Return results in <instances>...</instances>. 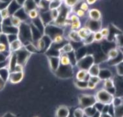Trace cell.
I'll list each match as a JSON object with an SVG mask.
<instances>
[{"instance_id":"obj_1","label":"cell","mask_w":123,"mask_h":117,"mask_svg":"<svg viewBox=\"0 0 123 117\" xmlns=\"http://www.w3.org/2000/svg\"><path fill=\"white\" fill-rule=\"evenodd\" d=\"M114 96L108 92L105 88H102L96 92L95 95L96 102L102 105H111Z\"/></svg>"},{"instance_id":"obj_2","label":"cell","mask_w":123,"mask_h":117,"mask_svg":"<svg viewBox=\"0 0 123 117\" xmlns=\"http://www.w3.org/2000/svg\"><path fill=\"white\" fill-rule=\"evenodd\" d=\"M96 103V100L95 96L93 95L82 94L80 95L79 97V104L81 106V108L83 109L94 106Z\"/></svg>"},{"instance_id":"obj_3","label":"cell","mask_w":123,"mask_h":117,"mask_svg":"<svg viewBox=\"0 0 123 117\" xmlns=\"http://www.w3.org/2000/svg\"><path fill=\"white\" fill-rule=\"evenodd\" d=\"M93 64H94V58L91 55L83 57V58H81L80 61H79L77 63L80 69L85 70H88V69Z\"/></svg>"},{"instance_id":"obj_4","label":"cell","mask_w":123,"mask_h":117,"mask_svg":"<svg viewBox=\"0 0 123 117\" xmlns=\"http://www.w3.org/2000/svg\"><path fill=\"white\" fill-rule=\"evenodd\" d=\"M24 77V72H10L8 81H10L12 84H18L22 81Z\"/></svg>"},{"instance_id":"obj_5","label":"cell","mask_w":123,"mask_h":117,"mask_svg":"<svg viewBox=\"0 0 123 117\" xmlns=\"http://www.w3.org/2000/svg\"><path fill=\"white\" fill-rule=\"evenodd\" d=\"M23 47H24L23 43L18 38L9 44V50L12 53L18 52V50L22 49Z\"/></svg>"},{"instance_id":"obj_6","label":"cell","mask_w":123,"mask_h":117,"mask_svg":"<svg viewBox=\"0 0 123 117\" xmlns=\"http://www.w3.org/2000/svg\"><path fill=\"white\" fill-rule=\"evenodd\" d=\"M92 33H93V32H92L91 30L87 26L86 27H80L78 30V33L79 36L80 38L81 41H85V39L87 38Z\"/></svg>"},{"instance_id":"obj_7","label":"cell","mask_w":123,"mask_h":117,"mask_svg":"<svg viewBox=\"0 0 123 117\" xmlns=\"http://www.w3.org/2000/svg\"><path fill=\"white\" fill-rule=\"evenodd\" d=\"M49 63L50 68L52 71L55 72L60 66L59 57L51 56L49 57Z\"/></svg>"},{"instance_id":"obj_8","label":"cell","mask_w":123,"mask_h":117,"mask_svg":"<svg viewBox=\"0 0 123 117\" xmlns=\"http://www.w3.org/2000/svg\"><path fill=\"white\" fill-rule=\"evenodd\" d=\"M89 16L91 20L100 21L102 17L100 11L96 9H92L89 11Z\"/></svg>"},{"instance_id":"obj_9","label":"cell","mask_w":123,"mask_h":117,"mask_svg":"<svg viewBox=\"0 0 123 117\" xmlns=\"http://www.w3.org/2000/svg\"><path fill=\"white\" fill-rule=\"evenodd\" d=\"M89 74H88L87 70H80L78 71V72L76 73V81H87L88 78H89Z\"/></svg>"},{"instance_id":"obj_10","label":"cell","mask_w":123,"mask_h":117,"mask_svg":"<svg viewBox=\"0 0 123 117\" xmlns=\"http://www.w3.org/2000/svg\"><path fill=\"white\" fill-rule=\"evenodd\" d=\"M69 110L66 106H60L56 111V117H68Z\"/></svg>"},{"instance_id":"obj_11","label":"cell","mask_w":123,"mask_h":117,"mask_svg":"<svg viewBox=\"0 0 123 117\" xmlns=\"http://www.w3.org/2000/svg\"><path fill=\"white\" fill-rule=\"evenodd\" d=\"M87 72L89 76H98L100 72V68L98 64H93L88 69Z\"/></svg>"},{"instance_id":"obj_12","label":"cell","mask_w":123,"mask_h":117,"mask_svg":"<svg viewBox=\"0 0 123 117\" xmlns=\"http://www.w3.org/2000/svg\"><path fill=\"white\" fill-rule=\"evenodd\" d=\"M59 61H60V65L67 66L72 65L71 61L69 58V55L67 53H62L59 55Z\"/></svg>"},{"instance_id":"obj_13","label":"cell","mask_w":123,"mask_h":117,"mask_svg":"<svg viewBox=\"0 0 123 117\" xmlns=\"http://www.w3.org/2000/svg\"><path fill=\"white\" fill-rule=\"evenodd\" d=\"M9 20H10L11 25L13 27H16V28H19L22 23V20L19 17L14 14L11 16V17L9 18Z\"/></svg>"},{"instance_id":"obj_14","label":"cell","mask_w":123,"mask_h":117,"mask_svg":"<svg viewBox=\"0 0 123 117\" xmlns=\"http://www.w3.org/2000/svg\"><path fill=\"white\" fill-rule=\"evenodd\" d=\"M68 38L70 40H71L74 42H80L81 41L80 38L78 33V31H74V30H71V31L68 34Z\"/></svg>"},{"instance_id":"obj_15","label":"cell","mask_w":123,"mask_h":117,"mask_svg":"<svg viewBox=\"0 0 123 117\" xmlns=\"http://www.w3.org/2000/svg\"><path fill=\"white\" fill-rule=\"evenodd\" d=\"M59 52H60V54H62V53L68 54V53H70L73 52V47L70 44H67L61 48Z\"/></svg>"},{"instance_id":"obj_16","label":"cell","mask_w":123,"mask_h":117,"mask_svg":"<svg viewBox=\"0 0 123 117\" xmlns=\"http://www.w3.org/2000/svg\"><path fill=\"white\" fill-rule=\"evenodd\" d=\"M83 111H84V114L89 117H92L97 112V111H96L94 105L84 109Z\"/></svg>"},{"instance_id":"obj_17","label":"cell","mask_w":123,"mask_h":117,"mask_svg":"<svg viewBox=\"0 0 123 117\" xmlns=\"http://www.w3.org/2000/svg\"><path fill=\"white\" fill-rule=\"evenodd\" d=\"M0 15H1V18L2 19V20H5L9 19L11 17V13L9 12L8 8H5L3 9L0 10Z\"/></svg>"},{"instance_id":"obj_18","label":"cell","mask_w":123,"mask_h":117,"mask_svg":"<svg viewBox=\"0 0 123 117\" xmlns=\"http://www.w3.org/2000/svg\"><path fill=\"white\" fill-rule=\"evenodd\" d=\"M35 46L37 49V51H42V50H44L46 47V44H45L44 39L43 38H38L37 41Z\"/></svg>"},{"instance_id":"obj_19","label":"cell","mask_w":123,"mask_h":117,"mask_svg":"<svg viewBox=\"0 0 123 117\" xmlns=\"http://www.w3.org/2000/svg\"><path fill=\"white\" fill-rule=\"evenodd\" d=\"M104 86L105 87V89L106 90H109L113 88H115V85L113 80L110 78H107V79H104Z\"/></svg>"},{"instance_id":"obj_20","label":"cell","mask_w":123,"mask_h":117,"mask_svg":"<svg viewBox=\"0 0 123 117\" xmlns=\"http://www.w3.org/2000/svg\"><path fill=\"white\" fill-rule=\"evenodd\" d=\"M119 55V50L117 49H111L108 52L107 58L109 60H113L117 58Z\"/></svg>"},{"instance_id":"obj_21","label":"cell","mask_w":123,"mask_h":117,"mask_svg":"<svg viewBox=\"0 0 123 117\" xmlns=\"http://www.w3.org/2000/svg\"><path fill=\"white\" fill-rule=\"evenodd\" d=\"M62 2L59 1H55L53 0L52 1L49 3V10H54V9H58L61 7Z\"/></svg>"},{"instance_id":"obj_22","label":"cell","mask_w":123,"mask_h":117,"mask_svg":"<svg viewBox=\"0 0 123 117\" xmlns=\"http://www.w3.org/2000/svg\"><path fill=\"white\" fill-rule=\"evenodd\" d=\"M52 40L53 41V42H54V44H59L62 43L63 41H64V37H63L62 35L58 33L57 34V35H55Z\"/></svg>"},{"instance_id":"obj_23","label":"cell","mask_w":123,"mask_h":117,"mask_svg":"<svg viewBox=\"0 0 123 117\" xmlns=\"http://www.w3.org/2000/svg\"><path fill=\"white\" fill-rule=\"evenodd\" d=\"M24 47L25 49L27 50L29 53H34V52H37V49L35 45L33 44V43H28L27 44H26V45Z\"/></svg>"},{"instance_id":"obj_24","label":"cell","mask_w":123,"mask_h":117,"mask_svg":"<svg viewBox=\"0 0 123 117\" xmlns=\"http://www.w3.org/2000/svg\"><path fill=\"white\" fill-rule=\"evenodd\" d=\"M27 14L30 19L34 20V19H36L38 16V12L37 9H34L29 11L27 12Z\"/></svg>"},{"instance_id":"obj_25","label":"cell","mask_w":123,"mask_h":117,"mask_svg":"<svg viewBox=\"0 0 123 117\" xmlns=\"http://www.w3.org/2000/svg\"><path fill=\"white\" fill-rule=\"evenodd\" d=\"M114 117H123V105L113 107Z\"/></svg>"},{"instance_id":"obj_26","label":"cell","mask_w":123,"mask_h":117,"mask_svg":"<svg viewBox=\"0 0 123 117\" xmlns=\"http://www.w3.org/2000/svg\"><path fill=\"white\" fill-rule=\"evenodd\" d=\"M75 85H76V87L79 88L80 89H86V88H87V81H76L75 82Z\"/></svg>"},{"instance_id":"obj_27","label":"cell","mask_w":123,"mask_h":117,"mask_svg":"<svg viewBox=\"0 0 123 117\" xmlns=\"http://www.w3.org/2000/svg\"><path fill=\"white\" fill-rule=\"evenodd\" d=\"M111 105L113 107H118V106L123 105V100L121 97H117L113 98V101H112Z\"/></svg>"},{"instance_id":"obj_28","label":"cell","mask_w":123,"mask_h":117,"mask_svg":"<svg viewBox=\"0 0 123 117\" xmlns=\"http://www.w3.org/2000/svg\"><path fill=\"white\" fill-rule=\"evenodd\" d=\"M64 3L68 7H73L78 4L80 0H64Z\"/></svg>"},{"instance_id":"obj_29","label":"cell","mask_w":123,"mask_h":117,"mask_svg":"<svg viewBox=\"0 0 123 117\" xmlns=\"http://www.w3.org/2000/svg\"><path fill=\"white\" fill-rule=\"evenodd\" d=\"M84 111L82 108H77L74 111V117H83L84 116Z\"/></svg>"},{"instance_id":"obj_30","label":"cell","mask_w":123,"mask_h":117,"mask_svg":"<svg viewBox=\"0 0 123 117\" xmlns=\"http://www.w3.org/2000/svg\"><path fill=\"white\" fill-rule=\"evenodd\" d=\"M59 16V11L58 9H54V10H51L50 12V18H52L53 20H56L58 18Z\"/></svg>"},{"instance_id":"obj_31","label":"cell","mask_w":123,"mask_h":117,"mask_svg":"<svg viewBox=\"0 0 123 117\" xmlns=\"http://www.w3.org/2000/svg\"><path fill=\"white\" fill-rule=\"evenodd\" d=\"M93 36H94V41H96V42H100V41H102L104 39L103 36L102 35V34L100 33V31L94 32L93 33Z\"/></svg>"},{"instance_id":"obj_32","label":"cell","mask_w":123,"mask_h":117,"mask_svg":"<svg viewBox=\"0 0 123 117\" xmlns=\"http://www.w3.org/2000/svg\"><path fill=\"white\" fill-rule=\"evenodd\" d=\"M81 23L80 20L76 21L74 22H72L70 27H71V30H74V31H78L80 28L81 27Z\"/></svg>"},{"instance_id":"obj_33","label":"cell","mask_w":123,"mask_h":117,"mask_svg":"<svg viewBox=\"0 0 123 117\" xmlns=\"http://www.w3.org/2000/svg\"><path fill=\"white\" fill-rule=\"evenodd\" d=\"M102 79L100 78L99 76H89L87 81H90L92 83H93L95 85H98L100 83Z\"/></svg>"},{"instance_id":"obj_34","label":"cell","mask_w":123,"mask_h":117,"mask_svg":"<svg viewBox=\"0 0 123 117\" xmlns=\"http://www.w3.org/2000/svg\"><path fill=\"white\" fill-rule=\"evenodd\" d=\"M94 36H93V33H92L89 36H88L87 38L85 39V41H83V43L85 45H88V44H91V43L94 42Z\"/></svg>"},{"instance_id":"obj_35","label":"cell","mask_w":123,"mask_h":117,"mask_svg":"<svg viewBox=\"0 0 123 117\" xmlns=\"http://www.w3.org/2000/svg\"><path fill=\"white\" fill-rule=\"evenodd\" d=\"M100 33L102 34V35L103 36V38H107V36H109L110 35V29L107 28V27H105V28H102V29H100Z\"/></svg>"},{"instance_id":"obj_36","label":"cell","mask_w":123,"mask_h":117,"mask_svg":"<svg viewBox=\"0 0 123 117\" xmlns=\"http://www.w3.org/2000/svg\"><path fill=\"white\" fill-rule=\"evenodd\" d=\"M117 74L120 76H123V61H122L120 62V63H118L117 64Z\"/></svg>"},{"instance_id":"obj_37","label":"cell","mask_w":123,"mask_h":117,"mask_svg":"<svg viewBox=\"0 0 123 117\" xmlns=\"http://www.w3.org/2000/svg\"><path fill=\"white\" fill-rule=\"evenodd\" d=\"M12 72H24V65L17 63L16 65H15V66H14V68Z\"/></svg>"},{"instance_id":"obj_38","label":"cell","mask_w":123,"mask_h":117,"mask_svg":"<svg viewBox=\"0 0 123 117\" xmlns=\"http://www.w3.org/2000/svg\"><path fill=\"white\" fill-rule=\"evenodd\" d=\"M9 46L5 44L4 43L0 42V53H3L4 52H7Z\"/></svg>"},{"instance_id":"obj_39","label":"cell","mask_w":123,"mask_h":117,"mask_svg":"<svg viewBox=\"0 0 123 117\" xmlns=\"http://www.w3.org/2000/svg\"><path fill=\"white\" fill-rule=\"evenodd\" d=\"M89 5L86 2H83L80 5V9L81 10H82V11H83L84 12L85 11H87L88 10H89Z\"/></svg>"},{"instance_id":"obj_40","label":"cell","mask_w":123,"mask_h":117,"mask_svg":"<svg viewBox=\"0 0 123 117\" xmlns=\"http://www.w3.org/2000/svg\"><path fill=\"white\" fill-rule=\"evenodd\" d=\"M96 85H95L93 83H92L90 81H87V88H89V89H91V90H93L94 88H96Z\"/></svg>"},{"instance_id":"obj_41","label":"cell","mask_w":123,"mask_h":117,"mask_svg":"<svg viewBox=\"0 0 123 117\" xmlns=\"http://www.w3.org/2000/svg\"><path fill=\"white\" fill-rule=\"evenodd\" d=\"M76 15H77L78 17H83L85 15V12L81 10V9H79L76 11Z\"/></svg>"},{"instance_id":"obj_42","label":"cell","mask_w":123,"mask_h":117,"mask_svg":"<svg viewBox=\"0 0 123 117\" xmlns=\"http://www.w3.org/2000/svg\"><path fill=\"white\" fill-rule=\"evenodd\" d=\"M70 20L72 22H76V21H78L80 20V18L76 14H73V15H72L70 16Z\"/></svg>"},{"instance_id":"obj_43","label":"cell","mask_w":123,"mask_h":117,"mask_svg":"<svg viewBox=\"0 0 123 117\" xmlns=\"http://www.w3.org/2000/svg\"><path fill=\"white\" fill-rule=\"evenodd\" d=\"M5 85V82L0 78V90H1L4 88Z\"/></svg>"},{"instance_id":"obj_44","label":"cell","mask_w":123,"mask_h":117,"mask_svg":"<svg viewBox=\"0 0 123 117\" xmlns=\"http://www.w3.org/2000/svg\"><path fill=\"white\" fill-rule=\"evenodd\" d=\"M96 1L97 0H86V3L89 5H93L95 3Z\"/></svg>"},{"instance_id":"obj_45","label":"cell","mask_w":123,"mask_h":117,"mask_svg":"<svg viewBox=\"0 0 123 117\" xmlns=\"http://www.w3.org/2000/svg\"><path fill=\"white\" fill-rule=\"evenodd\" d=\"M44 1H46V2L50 3V2H51V1H52L53 0H44Z\"/></svg>"},{"instance_id":"obj_46","label":"cell","mask_w":123,"mask_h":117,"mask_svg":"<svg viewBox=\"0 0 123 117\" xmlns=\"http://www.w3.org/2000/svg\"><path fill=\"white\" fill-rule=\"evenodd\" d=\"M55 1H61V2H62V1H63L64 0H55Z\"/></svg>"},{"instance_id":"obj_47","label":"cell","mask_w":123,"mask_h":117,"mask_svg":"<svg viewBox=\"0 0 123 117\" xmlns=\"http://www.w3.org/2000/svg\"></svg>"}]
</instances>
